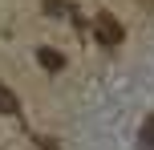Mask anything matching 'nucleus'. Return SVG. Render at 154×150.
Wrapping results in <instances>:
<instances>
[{"instance_id":"f257e3e1","label":"nucleus","mask_w":154,"mask_h":150,"mask_svg":"<svg viewBox=\"0 0 154 150\" xmlns=\"http://www.w3.org/2000/svg\"><path fill=\"white\" fill-rule=\"evenodd\" d=\"M93 32H97V45H106V49L122 45V37H126V29L118 24L114 12H97V16H93Z\"/></svg>"},{"instance_id":"f03ea898","label":"nucleus","mask_w":154,"mask_h":150,"mask_svg":"<svg viewBox=\"0 0 154 150\" xmlns=\"http://www.w3.org/2000/svg\"><path fill=\"white\" fill-rule=\"evenodd\" d=\"M37 61H41V69H49V73H61V69H65V57L57 53V49H41Z\"/></svg>"},{"instance_id":"7ed1b4c3","label":"nucleus","mask_w":154,"mask_h":150,"mask_svg":"<svg viewBox=\"0 0 154 150\" xmlns=\"http://www.w3.org/2000/svg\"><path fill=\"white\" fill-rule=\"evenodd\" d=\"M0 114H20V97L8 85H0Z\"/></svg>"},{"instance_id":"20e7f679","label":"nucleus","mask_w":154,"mask_h":150,"mask_svg":"<svg viewBox=\"0 0 154 150\" xmlns=\"http://www.w3.org/2000/svg\"><path fill=\"white\" fill-rule=\"evenodd\" d=\"M138 146H142V150H154V114L142 122V130H138Z\"/></svg>"},{"instance_id":"39448f33","label":"nucleus","mask_w":154,"mask_h":150,"mask_svg":"<svg viewBox=\"0 0 154 150\" xmlns=\"http://www.w3.org/2000/svg\"><path fill=\"white\" fill-rule=\"evenodd\" d=\"M45 12H49V16H69L73 4H65V0H45Z\"/></svg>"}]
</instances>
